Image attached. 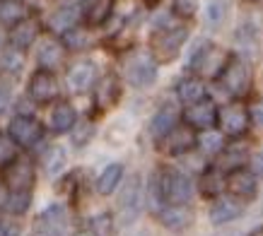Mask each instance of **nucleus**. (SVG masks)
I'll return each mask as SVG.
<instances>
[{
    "instance_id": "nucleus-6",
    "label": "nucleus",
    "mask_w": 263,
    "mask_h": 236,
    "mask_svg": "<svg viewBox=\"0 0 263 236\" xmlns=\"http://www.w3.org/2000/svg\"><path fill=\"white\" fill-rule=\"evenodd\" d=\"M27 94L39 106L56 102L61 96V85H58V77L53 75V70H46V68L34 70L29 77V85H27Z\"/></svg>"
},
{
    "instance_id": "nucleus-20",
    "label": "nucleus",
    "mask_w": 263,
    "mask_h": 236,
    "mask_svg": "<svg viewBox=\"0 0 263 236\" xmlns=\"http://www.w3.org/2000/svg\"><path fill=\"white\" fill-rule=\"evenodd\" d=\"M160 222L169 231H181V229L191 227L193 210L186 205H167L164 210H160Z\"/></svg>"
},
{
    "instance_id": "nucleus-46",
    "label": "nucleus",
    "mask_w": 263,
    "mask_h": 236,
    "mask_svg": "<svg viewBox=\"0 0 263 236\" xmlns=\"http://www.w3.org/2000/svg\"><path fill=\"white\" fill-rule=\"evenodd\" d=\"M0 48H3V34H0Z\"/></svg>"
},
{
    "instance_id": "nucleus-47",
    "label": "nucleus",
    "mask_w": 263,
    "mask_h": 236,
    "mask_svg": "<svg viewBox=\"0 0 263 236\" xmlns=\"http://www.w3.org/2000/svg\"><path fill=\"white\" fill-rule=\"evenodd\" d=\"M78 236H92V234H78Z\"/></svg>"
},
{
    "instance_id": "nucleus-25",
    "label": "nucleus",
    "mask_w": 263,
    "mask_h": 236,
    "mask_svg": "<svg viewBox=\"0 0 263 236\" xmlns=\"http://www.w3.org/2000/svg\"><path fill=\"white\" fill-rule=\"evenodd\" d=\"M22 70H24V51L8 46L0 53V75L15 80L22 75Z\"/></svg>"
},
{
    "instance_id": "nucleus-24",
    "label": "nucleus",
    "mask_w": 263,
    "mask_h": 236,
    "mask_svg": "<svg viewBox=\"0 0 263 236\" xmlns=\"http://www.w3.org/2000/svg\"><path fill=\"white\" fill-rule=\"evenodd\" d=\"M80 19V8L75 5H65V8H58L53 15L48 17V29L56 34H65L68 29H72Z\"/></svg>"
},
{
    "instance_id": "nucleus-12",
    "label": "nucleus",
    "mask_w": 263,
    "mask_h": 236,
    "mask_svg": "<svg viewBox=\"0 0 263 236\" xmlns=\"http://www.w3.org/2000/svg\"><path fill=\"white\" fill-rule=\"evenodd\" d=\"M65 82H68V89L72 94H85L97 82V65L92 61H78L75 65L68 68Z\"/></svg>"
},
{
    "instance_id": "nucleus-21",
    "label": "nucleus",
    "mask_w": 263,
    "mask_h": 236,
    "mask_svg": "<svg viewBox=\"0 0 263 236\" xmlns=\"http://www.w3.org/2000/svg\"><path fill=\"white\" fill-rule=\"evenodd\" d=\"M114 8V0H82L80 3V15L85 17V22L92 27H99L109 19Z\"/></svg>"
},
{
    "instance_id": "nucleus-37",
    "label": "nucleus",
    "mask_w": 263,
    "mask_h": 236,
    "mask_svg": "<svg viewBox=\"0 0 263 236\" xmlns=\"http://www.w3.org/2000/svg\"><path fill=\"white\" fill-rule=\"evenodd\" d=\"M222 166L224 169H239V164H244V159H247V150H227L222 147Z\"/></svg>"
},
{
    "instance_id": "nucleus-39",
    "label": "nucleus",
    "mask_w": 263,
    "mask_h": 236,
    "mask_svg": "<svg viewBox=\"0 0 263 236\" xmlns=\"http://www.w3.org/2000/svg\"><path fill=\"white\" fill-rule=\"evenodd\" d=\"M224 15H227V5H224L222 0H213L208 5V19H210V24H220L224 19Z\"/></svg>"
},
{
    "instance_id": "nucleus-22",
    "label": "nucleus",
    "mask_w": 263,
    "mask_h": 236,
    "mask_svg": "<svg viewBox=\"0 0 263 236\" xmlns=\"http://www.w3.org/2000/svg\"><path fill=\"white\" fill-rule=\"evenodd\" d=\"M123 173H126V166L123 164H119V162L109 164L99 176H97V193L104 198L116 193V188H119L121 181H123Z\"/></svg>"
},
{
    "instance_id": "nucleus-29",
    "label": "nucleus",
    "mask_w": 263,
    "mask_h": 236,
    "mask_svg": "<svg viewBox=\"0 0 263 236\" xmlns=\"http://www.w3.org/2000/svg\"><path fill=\"white\" fill-rule=\"evenodd\" d=\"M27 17L22 0H0V27H15L20 19Z\"/></svg>"
},
{
    "instance_id": "nucleus-5",
    "label": "nucleus",
    "mask_w": 263,
    "mask_h": 236,
    "mask_svg": "<svg viewBox=\"0 0 263 236\" xmlns=\"http://www.w3.org/2000/svg\"><path fill=\"white\" fill-rule=\"evenodd\" d=\"M186 39H189V29L186 27L160 29L152 36V55H155V61H174L176 55L181 53Z\"/></svg>"
},
{
    "instance_id": "nucleus-30",
    "label": "nucleus",
    "mask_w": 263,
    "mask_h": 236,
    "mask_svg": "<svg viewBox=\"0 0 263 236\" xmlns=\"http://www.w3.org/2000/svg\"><path fill=\"white\" fill-rule=\"evenodd\" d=\"M41 166H44V171H46L48 176H58L65 166V150L61 145L48 147V150L44 152V157H41Z\"/></svg>"
},
{
    "instance_id": "nucleus-44",
    "label": "nucleus",
    "mask_w": 263,
    "mask_h": 236,
    "mask_svg": "<svg viewBox=\"0 0 263 236\" xmlns=\"http://www.w3.org/2000/svg\"><path fill=\"white\" fill-rule=\"evenodd\" d=\"M32 236H48V234H46V231H44V229H41V227H36V229H34V231H32Z\"/></svg>"
},
{
    "instance_id": "nucleus-33",
    "label": "nucleus",
    "mask_w": 263,
    "mask_h": 236,
    "mask_svg": "<svg viewBox=\"0 0 263 236\" xmlns=\"http://www.w3.org/2000/svg\"><path fill=\"white\" fill-rule=\"evenodd\" d=\"M167 140V150L172 152V154H176V152H183V150H189L193 145V137L186 130H179V128H174L172 133L164 137Z\"/></svg>"
},
{
    "instance_id": "nucleus-1",
    "label": "nucleus",
    "mask_w": 263,
    "mask_h": 236,
    "mask_svg": "<svg viewBox=\"0 0 263 236\" xmlns=\"http://www.w3.org/2000/svg\"><path fill=\"white\" fill-rule=\"evenodd\" d=\"M0 181L5 190H32L36 181V166L29 157L17 154L8 166L0 169Z\"/></svg>"
},
{
    "instance_id": "nucleus-8",
    "label": "nucleus",
    "mask_w": 263,
    "mask_h": 236,
    "mask_svg": "<svg viewBox=\"0 0 263 236\" xmlns=\"http://www.w3.org/2000/svg\"><path fill=\"white\" fill-rule=\"evenodd\" d=\"M126 77L133 87H152L157 80V61L152 53H133L126 65Z\"/></svg>"
},
{
    "instance_id": "nucleus-23",
    "label": "nucleus",
    "mask_w": 263,
    "mask_h": 236,
    "mask_svg": "<svg viewBox=\"0 0 263 236\" xmlns=\"http://www.w3.org/2000/svg\"><path fill=\"white\" fill-rule=\"evenodd\" d=\"M176 123H179V113H176L174 106H162V109L152 116L150 133L155 135L157 140H164V137L176 128Z\"/></svg>"
},
{
    "instance_id": "nucleus-28",
    "label": "nucleus",
    "mask_w": 263,
    "mask_h": 236,
    "mask_svg": "<svg viewBox=\"0 0 263 236\" xmlns=\"http://www.w3.org/2000/svg\"><path fill=\"white\" fill-rule=\"evenodd\" d=\"M176 96H179L181 104L189 106V104L198 102V99L205 96V85H203L198 77H183L181 82H179V87H176Z\"/></svg>"
},
{
    "instance_id": "nucleus-40",
    "label": "nucleus",
    "mask_w": 263,
    "mask_h": 236,
    "mask_svg": "<svg viewBox=\"0 0 263 236\" xmlns=\"http://www.w3.org/2000/svg\"><path fill=\"white\" fill-rule=\"evenodd\" d=\"M10 104H12V89H10V85L0 82V116L8 111Z\"/></svg>"
},
{
    "instance_id": "nucleus-45",
    "label": "nucleus",
    "mask_w": 263,
    "mask_h": 236,
    "mask_svg": "<svg viewBox=\"0 0 263 236\" xmlns=\"http://www.w3.org/2000/svg\"><path fill=\"white\" fill-rule=\"evenodd\" d=\"M251 236H263V229H258V231H254Z\"/></svg>"
},
{
    "instance_id": "nucleus-15",
    "label": "nucleus",
    "mask_w": 263,
    "mask_h": 236,
    "mask_svg": "<svg viewBox=\"0 0 263 236\" xmlns=\"http://www.w3.org/2000/svg\"><path fill=\"white\" fill-rule=\"evenodd\" d=\"M256 173L247 171V169H232L230 176H227V190L232 195H237L239 200H247V198L256 195Z\"/></svg>"
},
{
    "instance_id": "nucleus-17",
    "label": "nucleus",
    "mask_w": 263,
    "mask_h": 236,
    "mask_svg": "<svg viewBox=\"0 0 263 236\" xmlns=\"http://www.w3.org/2000/svg\"><path fill=\"white\" fill-rule=\"evenodd\" d=\"M244 212V205L239 203L237 195H227V198H217V203L210 207V222L215 227H222L227 222H234L239 214Z\"/></svg>"
},
{
    "instance_id": "nucleus-27",
    "label": "nucleus",
    "mask_w": 263,
    "mask_h": 236,
    "mask_svg": "<svg viewBox=\"0 0 263 236\" xmlns=\"http://www.w3.org/2000/svg\"><path fill=\"white\" fill-rule=\"evenodd\" d=\"M32 207V190H8L3 200V210L12 217H22Z\"/></svg>"
},
{
    "instance_id": "nucleus-4",
    "label": "nucleus",
    "mask_w": 263,
    "mask_h": 236,
    "mask_svg": "<svg viewBox=\"0 0 263 236\" xmlns=\"http://www.w3.org/2000/svg\"><path fill=\"white\" fill-rule=\"evenodd\" d=\"M162 200L169 205H186L193 195V181L179 169H167L160 179Z\"/></svg>"
},
{
    "instance_id": "nucleus-32",
    "label": "nucleus",
    "mask_w": 263,
    "mask_h": 236,
    "mask_svg": "<svg viewBox=\"0 0 263 236\" xmlns=\"http://www.w3.org/2000/svg\"><path fill=\"white\" fill-rule=\"evenodd\" d=\"M61 41H63V46L70 48V51H80V48H85L89 44L87 32H85V29H80L78 24H75L72 29H68L65 34H61Z\"/></svg>"
},
{
    "instance_id": "nucleus-43",
    "label": "nucleus",
    "mask_w": 263,
    "mask_h": 236,
    "mask_svg": "<svg viewBox=\"0 0 263 236\" xmlns=\"http://www.w3.org/2000/svg\"><path fill=\"white\" fill-rule=\"evenodd\" d=\"M5 193H8V190H5L3 181H0V210H3V200H5Z\"/></svg>"
},
{
    "instance_id": "nucleus-41",
    "label": "nucleus",
    "mask_w": 263,
    "mask_h": 236,
    "mask_svg": "<svg viewBox=\"0 0 263 236\" xmlns=\"http://www.w3.org/2000/svg\"><path fill=\"white\" fill-rule=\"evenodd\" d=\"M251 171L256 173V179H263V152L251 157Z\"/></svg>"
},
{
    "instance_id": "nucleus-9",
    "label": "nucleus",
    "mask_w": 263,
    "mask_h": 236,
    "mask_svg": "<svg viewBox=\"0 0 263 236\" xmlns=\"http://www.w3.org/2000/svg\"><path fill=\"white\" fill-rule=\"evenodd\" d=\"M143 203H145V190H143V181H140V176H130L126 183V188L121 193V200H119V214L123 224L128 222H133L140 214L143 210Z\"/></svg>"
},
{
    "instance_id": "nucleus-7",
    "label": "nucleus",
    "mask_w": 263,
    "mask_h": 236,
    "mask_svg": "<svg viewBox=\"0 0 263 236\" xmlns=\"http://www.w3.org/2000/svg\"><path fill=\"white\" fill-rule=\"evenodd\" d=\"M224 61H227L224 53L213 41H200L198 46H196V51L191 53V68L196 72H200V75H205V77H213V75L217 77L220 70H222Z\"/></svg>"
},
{
    "instance_id": "nucleus-2",
    "label": "nucleus",
    "mask_w": 263,
    "mask_h": 236,
    "mask_svg": "<svg viewBox=\"0 0 263 236\" xmlns=\"http://www.w3.org/2000/svg\"><path fill=\"white\" fill-rule=\"evenodd\" d=\"M8 135L20 150H32L44 140V123L36 121L32 113H17L8 123Z\"/></svg>"
},
{
    "instance_id": "nucleus-11",
    "label": "nucleus",
    "mask_w": 263,
    "mask_h": 236,
    "mask_svg": "<svg viewBox=\"0 0 263 236\" xmlns=\"http://www.w3.org/2000/svg\"><path fill=\"white\" fill-rule=\"evenodd\" d=\"M249 111L241 106V104H230L224 109H217V123H220V130L230 137H239L241 133H247L249 128Z\"/></svg>"
},
{
    "instance_id": "nucleus-31",
    "label": "nucleus",
    "mask_w": 263,
    "mask_h": 236,
    "mask_svg": "<svg viewBox=\"0 0 263 236\" xmlns=\"http://www.w3.org/2000/svg\"><path fill=\"white\" fill-rule=\"evenodd\" d=\"M196 145H198V150L203 154H220L224 147V137L222 133H215L210 128V130H200V137L196 140Z\"/></svg>"
},
{
    "instance_id": "nucleus-36",
    "label": "nucleus",
    "mask_w": 263,
    "mask_h": 236,
    "mask_svg": "<svg viewBox=\"0 0 263 236\" xmlns=\"http://www.w3.org/2000/svg\"><path fill=\"white\" fill-rule=\"evenodd\" d=\"M92 133H95V126H92V123H87V121H78L75 128L70 130L75 147H85V145L89 142V137H92Z\"/></svg>"
},
{
    "instance_id": "nucleus-10",
    "label": "nucleus",
    "mask_w": 263,
    "mask_h": 236,
    "mask_svg": "<svg viewBox=\"0 0 263 236\" xmlns=\"http://www.w3.org/2000/svg\"><path fill=\"white\" fill-rule=\"evenodd\" d=\"M183 121H186V126L196 128V130H210V128L217 123V106L213 99H198V102L189 104L186 109H183Z\"/></svg>"
},
{
    "instance_id": "nucleus-19",
    "label": "nucleus",
    "mask_w": 263,
    "mask_h": 236,
    "mask_svg": "<svg viewBox=\"0 0 263 236\" xmlns=\"http://www.w3.org/2000/svg\"><path fill=\"white\" fill-rule=\"evenodd\" d=\"M121 96V82L119 77L109 72V75H104L99 82H95V102L97 106H102V109H109L114 104L119 102Z\"/></svg>"
},
{
    "instance_id": "nucleus-3",
    "label": "nucleus",
    "mask_w": 263,
    "mask_h": 236,
    "mask_svg": "<svg viewBox=\"0 0 263 236\" xmlns=\"http://www.w3.org/2000/svg\"><path fill=\"white\" fill-rule=\"evenodd\" d=\"M217 80L222 82V87L232 96H244L251 87V70H249L247 61H241L239 55H232L224 61Z\"/></svg>"
},
{
    "instance_id": "nucleus-14",
    "label": "nucleus",
    "mask_w": 263,
    "mask_h": 236,
    "mask_svg": "<svg viewBox=\"0 0 263 236\" xmlns=\"http://www.w3.org/2000/svg\"><path fill=\"white\" fill-rule=\"evenodd\" d=\"M78 123V111L75 106L68 102H53V109H51V116H48V128L56 135H65L70 133Z\"/></svg>"
},
{
    "instance_id": "nucleus-26",
    "label": "nucleus",
    "mask_w": 263,
    "mask_h": 236,
    "mask_svg": "<svg viewBox=\"0 0 263 236\" xmlns=\"http://www.w3.org/2000/svg\"><path fill=\"white\" fill-rule=\"evenodd\" d=\"M227 188V176H224L222 169H208L203 176H200V193L208 198H220L222 190Z\"/></svg>"
},
{
    "instance_id": "nucleus-34",
    "label": "nucleus",
    "mask_w": 263,
    "mask_h": 236,
    "mask_svg": "<svg viewBox=\"0 0 263 236\" xmlns=\"http://www.w3.org/2000/svg\"><path fill=\"white\" fill-rule=\"evenodd\" d=\"M89 234L92 236H114V217L109 212H102L92 217L89 222Z\"/></svg>"
},
{
    "instance_id": "nucleus-35",
    "label": "nucleus",
    "mask_w": 263,
    "mask_h": 236,
    "mask_svg": "<svg viewBox=\"0 0 263 236\" xmlns=\"http://www.w3.org/2000/svg\"><path fill=\"white\" fill-rule=\"evenodd\" d=\"M17 154H20V147L15 145V140L8 133H0V169L8 166Z\"/></svg>"
},
{
    "instance_id": "nucleus-16",
    "label": "nucleus",
    "mask_w": 263,
    "mask_h": 236,
    "mask_svg": "<svg viewBox=\"0 0 263 236\" xmlns=\"http://www.w3.org/2000/svg\"><path fill=\"white\" fill-rule=\"evenodd\" d=\"M65 58V46L61 39H44L36 48V63L39 68H46V70H56L63 65Z\"/></svg>"
},
{
    "instance_id": "nucleus-13",
    "label": "nucleus",
    "mask_w": 263,
    "mask_h": 236,
    "mask_svg": "<svg viewBox=\"0 0 263 236\" xmlns=\"http://www.w3.org/2000/svg\"><path fill=\"white\" fill-rule=\"evenodd\" d=\"M39 32L41 27L36 19H29V17H24L15 27H10V34H8V44L12 48H20V51H27L29 46L36 44L39 39Z\"/></svg>"
},
{
    "instance_id": "nucleus-18",
    "label": "nucleus",
    "mask_w": 263,
    "mask_h": 236,
    "mask_svg": "<svg viewBox=\"0 0 263 236\" xmlns=\"http://www.w3.org/2000/svg\"><path fill=\"white\" fill-rule=\"evenodd\" d=\"M36 227H41L48 236H68V214L61 205H48L41 212Z\"/></svg>"
},
{
    "instance_id": "nucleus-42",
    "label": "nucleus",
    "mask_w": 263,
    "mask_h": 236,
    "mask_svg": "<svg viewBox=\"0 0 263 236\" xmlns=\"http://www.w3.org/2000/svg\"><path fill=\"white\" fill-rule=\"evenodd\" d=\"M249 116H251V121H254L256 126L263 128V99L258 104H254V109L249 111Z\"/></svg>"
},
{
    "instance_id": "nucleus-38",
    "label": "nucleus",
    "mask_w": 263,
    "mask_h": 236,
    "mask_svg": "<svg viewBox=\"0 0 263 236\" xmlns=\"http://www.w3.org/2000/svg\"><path fill=\"white\" fill-rule=\"evenodd\" d=\"M172 8H174V15L179 17H193L196 8H198V0H174Z\"/></svg>"
}]
</instances>
